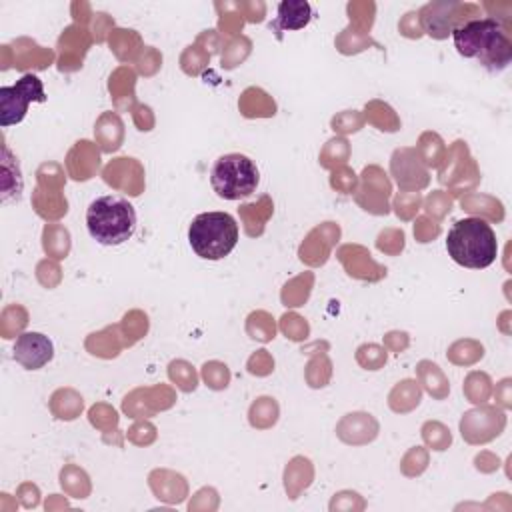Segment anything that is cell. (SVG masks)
<instances>
[{"instance_id":"obj_5","label":"cell","mask_w":512,"mask_h":512,"mask_svg":"<svg viewBox=\"0 0 512 512\" xmlns=\"http://www.w3.org/2000/svg\"><path fill=\"white\" fill-rule=\"evenodd\" d=\"M260 172L254 160L244 154H222L210 170V186L224 200H240L256 192Z\"/></svg>"},{"instance_id":"obj_6","label":"cell","mask_w":512,"mask_h":512,"mask_svg":"<svg viewBox=\"0 0 512 512\" xmlns=\"http://www.w3.org/2000/svg\"><path fill=\"white\" fill-rule=\"evenodd\" d=\"M46 92L36 74H24L12 86L0 88V126L8 128L24 120L30 102H44Z\"/></svg>"},{"instance_id":"obj_2","label":"cell","mask_w":512,"mask_h":512,"mask_svg":"<svg viewBox=\"0 0 512 512\" xmlns=\"http://www.w3.org/2000/svg\"><path fill=\"white\" fill-rule=\"evenodd\" d=\"M448 256L472 270L488 268L498 256V240L492 226L476 216L456 220L446 236Z\"/></svg>"},{"instance_id":"obj_7","label":"cell","mask_w":512,"mask_h":512,"mask_svg":"<svg viewBox=\"0 0 512 512\" xmlns=\"http://www.w3.org/2000/svg\"><path fill=\"white\" fill-rule=\"evenodd\" d=\"M54 356V344L40 332H24L14 342V360L26 370H40Z\"/></svg>"},{"instance_id":"obj_4","label":"cell","mask_w":512,"mask_h":512,"mask_svg":"<svg viewBox=\"0 0 512 512\" xmlns=\"http://www.w3.org/2000/svg\"><path fill=\"white\" fill-rule=\"evenodd\" d=\"M238 236V222L228 212H202L188 226V242L204 260L226 258L236 248Z\"/></svg>"},{"instance_id":"obj_3","label":"cell","mask_w":512,"mask_h":512,"mask_svg":"<svg viewBox=\"0 0 512 512\" xmlns=\"http://www.w3.org/2000/svg\"><path fill=\"white\" fill-rule=\"evenodd\" d=\"M136 208L118 194L96 196L86 210V228L102 246H120L136 232Z\"/></svg>"},{"instance_id":"obj_1","label":"cell","mask_w":512,"mask_h":512,"mask_svg":"<svg viewBox=\"0 0 512 512\" xmlns=\"http://www.w3.org/2000/svg\"><path fill=\"white\" fill-rule=\"evenodd\" d=\"M456 52L462 58L478 60L488 72L498 74L512 60V42L496 18H474L452 28Z\"/></svg>"},{"instance_id":"obj_8","label":"cell","mask_w":512,"mask_h":512,"mask_svg":"<svg viewBox=\"0 0 512 512\" xmlns=\"http://www.w3.org/2000/svg\"><path fill=\"white\" fill-rule=\"evenodd\" d=\"M312 18V6L306 0H286L278 4V16L270 24L272 30H300Z\"/></svg>"}]
</instances>
